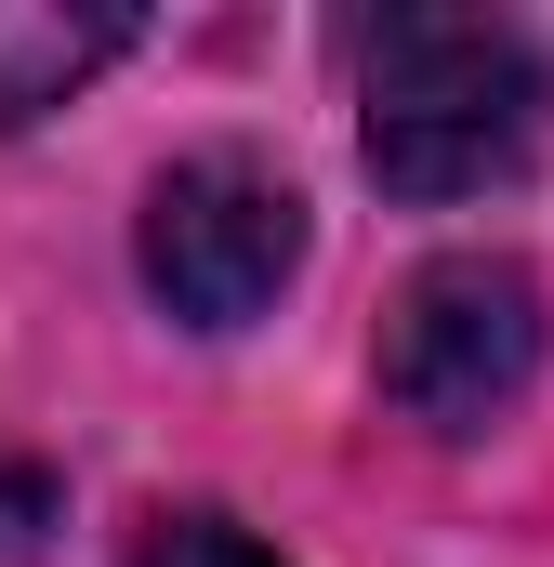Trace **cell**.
Segmentation results:
<instances>
[{"label": "cell", "mask_w": 554, "mask_h": 567, "mask_svg": "<svg viewBox=\"0 0 554 567\" xmlns=\"http://www.w3.org/2000/svg\"><path fill=\"white\" fill-rule=\"evenodd\" d=\"M529 370H542V290H529V265H502V251H435L397 290V317H383V396L422 435L515 423Z\"/></svg>", "instance_id": "obj_2"}, {"label": "cell", "mask_w": 554, "mask_h": 567, "mask_svg": "<svg viewBox=\"0 0 554 567\" xmlns=\"http://www.w3.org/2000/svg\"><path fill=\"white\" fill-rule=\"evenodd\" d=\"M304 265V198L252 145H198L145 185V290L185 330H252Z\"/></svg>", "instance_id": "obj_3"}, {"label": "cell", "mask_w": 554, "mask_h": 567, "mask_svg": "<svg viewBox=\"0 0 554 567\" xmlns=\"http://www.w3.org/2000/svg\"><path fill=\"white\" fill-rule=\"evenodd\" d=\"M40 528H53V475H40V462H13V449H0V555H27V542H40Z\"/></svg>", "instance_id": "obj_6"}, {"label": "cell", "mask_w": 554, "mask_h": 567, "mask_svg": "<svg viewBox=\"0 0 554 567\" xmlns=\"http://www.w3.org/2000/svg\"><path fill=\"white\" fill-rule=\"evenodd\" d=\"M357 133L383 198H489L554 133V66L502 13H370L357 27Z\"/></svg>", "instance_id": "obj_1"}, {"label": "cell", "mask_w": 554, "mask_h": 567, "mask_svg": "<svg viewBox=\"0 0 554 567\" xmlns=\"http://www.w3.org/2000/svg\"><path fill=\"white\" fill-rule=\"evenodd\" d=\"M133 567H277V555L252 542V528H238V515H158Z\"/></svg>", "instance_id": "obj_5"}, {"label": "cell", "mask_w": 554, "mask_h": 567, "mask_svg": "<svg viewBox=\"0 0 554 567\" xmlns=\"http://www.w3.org/2000/svg\"><path fill=\"white\" fill-rule=\"evenodd\" d=\"M106 53H133V13H13L0 0V133H27L40 106H66Z\"/></svg>", "instance_id": "obj_4"}]
</instances>
